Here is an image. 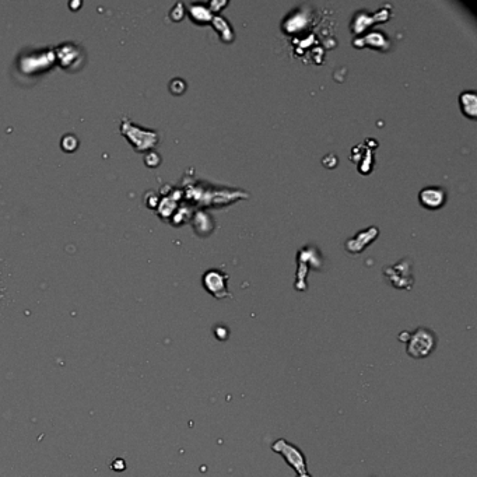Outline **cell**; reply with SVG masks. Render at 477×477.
Segmentation results:
<instances>
[{"mask_svg": "<svg viewBox=\"0 0 477 477\" xmlns=\"http://www.w3.org/2000/svg\"><path fill=\"white\" fill-rule=\"evenodd\" d=\"M420 203L426 208L430 210H435V208L442 207L446 200V193L445 189L442 188H438V186H428L424 188L419 195Z\"/></svg>", "mask_w": 477, "mask_h": 477, "instance_id": "cell-5", "label": "cell"}, {"mask_svg": "<svg viewBox=\"0 0 477 477\" xmlns=\"http://www.w3.org/2000/svg\"><path fill=\"white\" fill-rule=\"evenodd\" d=\"M460 108L469 118H476L477 115V96L474 91H463L459 97Z\"/></svg>", "mask_w": 477, "mask_h": 477, "instance_id": "cell-7", "label": "cell"}, {"mask_svg": "<svg viewBox=\"0 0 477 477\" xmlns=\"http://www.w3.org/2000/svg\"><path fill=\"white\" fill-rule=\"evenodd\" d=\"M406 351L413 359H426L437 347V336L431 329L419 327L413 333H410L407 339Z\"/></svg>", "mask_w": 477, "mask_h": 477, "instance_id": "cell-2", "label": "cell"}, {"mask_svg": "<svg viewBox=\"0 0 477 477\" xmlns=\"http://www.w3.org/2000/svg\"><path fill=\"white\" fill-rule=\"evenodd\" d=\"M376 236H378V228L370 227V228L359 232V234L354 236V238H351V240H348L347 244H346V248H347V251H350V252H361V251H363L374 238H376Z\"/></svg>", "mask_w": 477, "mask_h": 477, "instance_id": "cell-6", "label": "cell"}, {"mask_svg": "<svg viewBox=\"0 0 477 477\" xmlns=\"http://www.w3.org/2000/svg\"><path fill=\"white\" fill-rule=\"evenodd\" d=\"M383 275L389 283L396 288L409 290L413 286V275H411V262L409 259H403L393 266H387L383 270Z\"/></svg>", "mask_w": 477, "mask_h": 477, "instance_id": "cell-3", "label": "cell"}, {"mask_svg": "<svg viewBox=\"0 0 477 477\" xmlns=\"http://www.w3.org/2000/svg\"><path fill=\"white\" fill-rule=\"evenodd\" d=\"M227 279L228 276L223 273L221 270L212 269L203 276V286L216 298L231 297V294L227 290Z\"/></svg>", "mask_w": 477, "mask_h": 477, "instance_id": "cell-4", "label": "cell"}, {"mask_svg": "<svg viewBox=\"0 0 477 477\" xmlns=\"http://www.w3.org/2000/svg\"><path fill=\"white\" fill-rule=\"evenodd\" d=\"M272 451H275L276 454L281 455L284 458L287 465L297 473V477H312L311 473H308L307 458L298 446L288 442L284 438H279L272 443Z\"/></svg>", "mask_w": 477, "mask_h": 477, "instance_id": "cell-1", "label": "cell"}]
</instances>
